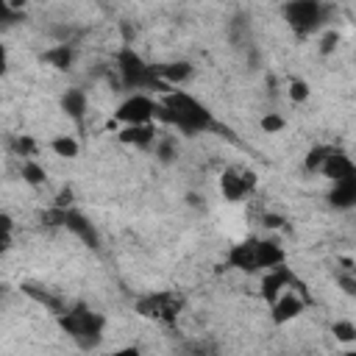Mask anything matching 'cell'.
<instances>
[{
    "label": "cell",
    "instance_id": "cell-4",
    "mask_svg": "<svg viewBox=\"0 0 356 356\" xmlns=\"http://www.w3.org/2000/svg\"><path fill=\"white\" fill-rule=\"evenodd\" d=\"M58 325H61V331H67V337L78 348L89 350L103 339L106 317L100 312H92L89 306L78 303V306H67V312L58 314Z\"/></svg>",
    "mask_w": 356,
    "mask_h": 356
},
{
    "label": "cell",
    "instance_id": "cell-28",
    "mask_svg": "<svg viewBox=\"0 0 356 356\" xmlns=\"http://www.w3.org/2000/svg\"><path fill=\"white\" fill-rule=\"evenodd\" d=\"M106 356H145L136 345H125V348H117V350H111V353H106Z\"/></svg>",
    "mask_w": 356,
    "mask_h": 356
},
{
    "label": "cell",
    "instance_id": "cell-16",
    "mask_svg": "<svg viewBox=\"0 0 356 356\" xmlns=\"http://www.w3.org/2000/svg\"><path fill=\"white\" fill-rule=\"evenodd\" d=\"M328 200H331L334 209H350V206H356V178L342 181V184H334Z\"/></svg>",
    "mask_w": 356,
    "mask_h": 356
},
{
    "label": "cell",
    "instance_id": "cell-24",
    "mask_svg": "<svg viewBox=\"0 0 356 356\" xmlns=\"http://www.w3.org/2000/svg\"><path fill=\"white\" fill-rule=\"evenodd\" d=\"M337 284H339V289H342L345 295L356 298V270H350V273H339V275H337Z\"/></svg>",
    "mask_w": 356,
    "mask_h": 356
},
{
    "label": "cell",
    "instance_id": "cell-2",
    "mask_svg": "<svg viewBox=\"0 0 356 356\" xmlns=\"http://www.w3.org/2000/svg\"><path fill=\"white\" fill-rule=\"evenodd\" d=\"M284 259H286L284 248L273 239H245L228 250V264L245 273H256V270L270 273L275 267H284Z\"/></svg>",
    "mask_w": 356,
    "mask_h": 356
},
{
    "label": "cell",
    "instance_id": "cell-20",
    "mask_svg": "<svg viewBox=\"0 0 356 356\" xmlns=\"http://www.w3.org/2000/svg\"><path fill=\"white\" fill-rule=\"evenodd\" d=\"M331 150L334 147H328V145H317V147H312L309 153H306V170H312V172H320L323 170V164H325V159L331 156Z\"/></svg>",
    "mask_w": 356,
    "mask_h": 356
},
{
    "label": "cell",
    "instance_id": "cell-31",
    "mask_svg": "<svg viewBox=\"0 0 356 356\" xmlns=\"http://www.w3.org/2000/svg\"><path fill=\"white\" fill-rule=\"evenodd\" d=\"M195 356H211V353H209V350H203V348H197V350H195Z\"/></svg>",
    "mask_w": 356,
    "mask_h": 356
},
{
    "label": "cell",
    "instance_id": "cell-30",
    "mask_svg": "<svg viewBox=\"0 0 356 356\" xmlns=\"http://www.w3.org/2000/svg\"><path fill=\"white\" fill-rule=\"evenodd\" d=\"M186 200H189V206H200L203 203V197H197V195H186Z\"/></svg>",
    "mask_w": 356,
    "mask_h": 356
},
{
    "label": "cell",
    "instance_id": "cell-32",
    "mask_svg": "<svg viewBox=\"0 0 356 356\" xmlns=\"http://www.w3.org/2000/svg\"><path fill=\"white\" fill-rule=\"evenodd\" d=\"M345 356H356V348H350V350H345Z\"/></svg>",
    "mask_w": 356,
    "mask_h": 356
},
{
    "label": "cell",
    "instance_id": "cell-21",
    "mask_svg": "<svg viewBox=\"0 0 356 356\" xmlns=\"http://www.w3.org/2000/svg\"><path fill=\"white\" fill-rule=\"evenodd\" d=\"M331 334H334L337 342L350 345V342H356V323H350V320H337V323L331 325Z\"/></svg>",
    "mask_w": 356,
    "mask_h": 356
},
{
    "label": "cell",
    "instance_id": "cell-19",
    "mask_svg": "<svg viewBox=\"0 0 356 356\" xmlns=\"http://www.w3.org/2000/svg\"><path fill=\"white\" fill-rule=\"evenodd\" d=\"M22 181L31 184V186H39V184L47 181V172H44V167H42L39 161L25 159V164H22Z\"/></svg>",
    "mask_w": 356,
    "mask_h": 356
},
{
    "label": "cell",
    "instance_id": "cell-17",
    "mask_svg": "<svg viewBox=\"0 0 356 356\" xmlns=\"http://www.w3.org/2000/svg\"><path fill=\"white\" fill-rule=\"evenodd\" d=\"M72 56H75V50H72V44H56V47H50V50H44V56H42V61H47L50 67H56V70H67L70 64H72Z\"/></svg>",
    "mask_w": 356,
    "mask_h": 356
},
{
    "label": "cell",
    "instance_id": "cell-13",
    "mask_svg": "<svg viewBox=\"0 0 356 356\" xmlns=\"http://www.w3.org/2000/svg\"><path fill=\"white\" fill-rule=\"evenodd\" d=\"M156 72H159V78L172 89V86H178V83L189 81L192 72H195V67H192L189 61H167V64H156Z\"/></svg>",
    "mask_w": 356,
    "mask_h": 356
},
{
    "label": "cell",
    "instance_id": "cell-11",
    "mask_svg": "<svg viewBox=\"0 0 356 356\" xmlns=\"http://www.w3.org/2000/svg\"><path fill=\"white\" fill-rule=\"evenodd\" d=\"M303 312V298L295 292V289H286L275 303H273V323L275 325H284V323H289V320H295L298 314Z\"/></svg>",
    "mask_w": 356,
    "mask_h": 356
},
{
    "label": "cell",
    "instance_id": "cell-12",
    "mask_svg": "<svg viewBox=\"0 0 356 356\" xmlns=\"http://www.w3.org/2000/svg\"><path fill=\"white\" fill-rule=\"evenodd\" d=\"M120 142L122 145H134V147H150L156 142V125H122L120 128Z\"/></svg>",
    "mask_w": 356,
    "mask_h": 356
},
{
    "label": "cell",
    "instance_id": "cell-10",
    "mask_svg": "<svg viewBox=\"0 0 356 356\" xmlns=\"http://www.w3.org/2000/svg\"><path fill=\"white\" fill-rule=\"evenodd\" d=\"M325 178H331V184H342V181H350V178H356V164L345 156V153H339V150H331V156L325 159V164H323V170H320Z\"/></svg>",
    "mask_w": 356,
    "mask_h": 356
},
{
    "label": "cell",
    "instance_id": "cell-18",
    "mask_svg": "<svg viewBox=\"0 0 356 356\" xmlns=\"http://www.w3.org/2000/svg\"><path fill=\"white\" fill-rule=\"evenodd\" d=\"M50 150L56 153V156H61V159H75L78 156V142L72 139V136H67V134H61V136H56V139H50Z\"/></svg>",
    "mask_w": 356,
    "mask_h": 356
},
{
    "label": "cell",
    "instance_id": "cell-14",
    "mask_svg": "<svg viewBox=\"0 0 356 356\" xmlns=\"http://www.w3.org/2000/svg\"><path fill=\"white\" fill-rule=\"evenodd\" d=\"M139 314L147 317H172L175 314V298L172 295H147L139 300Z\"/></svg>",
    "mask_w": 356,
    "mask_h": 356
},
{
    "label": "cell",
    "instance_id": "cell-29",
    "mask_svg": "<svg viewBox=\"0 0 356 356\" xmlns=\"http://www.w3.org/2000/svg\"><path fill=\"white\" fill-rule=\"evenodd\" d=\"M264 225L267 228H281L284 225V217L281 214H264Z\"/></svg>",
    "mask_w": 356,
    "mask_h": 356
},
{
    "label": "cell",
    "instance_id": "cell-6",
    "mask_svg": "<svg viewBox=\"0 0 356 356\" xmlns=\"http://www.w3.org/2000/svg\"><path fill=\"white\" fill-rule=\"evenodd\" d=\"M156 114H159V100L142 92H134L131 97H125L114 111V117L122 125H150Z\"/></svg>",
    "mask_w": 356,
    "mask_h": 356
},
{
    "label": "cell",
    "instance_id": "cell-8",
    "mask_svg": "<svg viewBox=\"0 0 356 356\" xmlns=\"http://www.w3.org/2000/svg\"><path fill=\"white\" fill-rule=\"evenodd\" d=\"M298 281H295V275H292V270L289 267H275V270H270V273H264V278H261V298L273 306L286 289H292Z\"/></svg>",
    "mask_w": 356,
    "mask_h": 356
},
{
    "label": "cell",
    "instance_id": "cell-9",
    "mask_svg": "<svg viewBox=\"0 0 356 356\" xmlns=\"http://www.w3.org/2000/svg\"><path fill=\"white\" fill-rule=\"evenodd\" d=\"M61 225L67 228V231H72L83 245H89V248H97L100 245V236H97V231H95V225L81 214V211H75V209H64V220H61Z\"/></svg>",
    "mask_w": 356,
    "mask_h": 356
},
{
    "label": "cell",
    "instance_id": "cell-3",
    "mask_svg": "<svg viewBox=\"0 0 356 356\" xmlns=\"http://www.w3.org/2000/svg\"><path fill=\"white\" fill-rule=\"evenodd\" d=\"M117 72H120L122 86L136 89V92H142V95H147V92H159V95L172 92V89L159 78L156 64H147L131 44L120 47V53H117Z\"/></svg>",
    "mask_w": 356,
    "mask_h": 356
},
{
    "label": "cell",
    "instance_id": "cell-5",
    "mask_svg": "<svg viewBox=\"0 0 356 356\" xmlns=\"http://www.w3.org/2000/svg\"><path fill=\"white\" fill-rule=\"evenodd\" d=\"M325 6L317 3V0H295V3H286L284 6V17L289 22V28L298 33V36H309L314 33L323 22H325Z\"/></svg>",
    "mask_w": 356,
    "mask_h": 356
},
{
    "label": "cell",
    "instance_id": "cell-25",
    "mask_svg": "<svg viewBox=\"0 0 356 356\" xmlns=\"http://www.w3.org/2000/svg\"><path fill=\"white\" fill-rule=\"evenodd\" d=\"M14 150H17L19 156H28V159H31L33 150H36V142H33L31 136H17V139H14Z\"/></svg>",
    "mask_w": 356,
    "mask_h": 356
},
{
    "label": "cell",
    "instance_id": "cell-1",
    "mask_svg": "<svg viewBox=\"0 0 356 356\" xmlns=\"http://www.w3.org/2000/svg\"><path fill=\"white\" fill-rule=\"evenodd\" d=\"M161 122L178 128L181 134L186 136H195V134H203L214 125V117L211 111L192 95L181 92V89H172L167 95L159 97V114H156Z\"/></svg>",
    "mask_w": 356,
    "mask_h": 356
},
{
    "label": "cell",
    "instance_id": "cell-26",
    "mask_svg": "<svg viewBox=\"0 0 356 356\" xmlns=\"http://www.w3.org/2000/svg\"><path fill=\"white\" fill-rule=\"evenodd\" d=\"M156 156H159L164 164H170V161L175 159V145H172V139H161L159 147H156Z\"/></svg>",
    "mask_w": 356,
    "mask_h": 356
},
{
    "label": "cell",
    "instance_id": "cell-7",
    "mask_svg": "<svg viewBox=\"0 0 356 356\" xmlns=\"http://www.w3.org/2000/svg\"><path fill=\"white\" fill-rule=\"evenodd\" d=\"M256 184H259L256 172H253V170H242V167H228V170H222V175H220V192H222V197L231 200V203L248 197V195L256 189Z\"/></svg>",
    "mask_w": 356,
    "mask_h": 356
},
{
    "label": "cell",
    "instance_id": "cell-22",
    "mask_svg": "<svg viewBox=\"0 0 356 356\" xmlns=\"http://www.w3.org/2000/svg\"><path fill=\"white\" fill-rule=\"evenodd\" d=\"M286 95L292 103H306L312 97V86L303 81V78H289V86H286Z\"/></svg>",
    "mask_w": 356,
    "mask_h": 356
},
{
    "label": "cell",
    "instance_id": "cell-23",
    "mask_svg": "<svg viewBox=\"0 0 356 356\" xmlns=\"http://www.w3.org/2000/svg\"><path fill=\"white\" fill-rule=\"evenodd\" d=\"M261 131H267V134H278V131H284V125H286V120L281 117V114H275V111H267L264 117H261Z\"/></svg>",
    "mask_w": 356,
    "mask_h": 356
},
{
    "label": "cell",
    "instance_id": "cell-27",
    "mask_svg": "<svg viewBox=\"0 0 356 356\" xmlns=\"http://www.w3.org/2000/svg\"><path fill=\"white\" fill-rule=\"evenodd\" d=\"M337 42H339V33L337 31H325V36L320 42V53H331L337 47Z\"/></svg>",
    "mask_w": 356,
    "mask_h": 356
},
{
    "label": "cell",
    "instance_id": "cell-15",
    "mask_svg": "<svg viewBox=\"0 0 356 356\" xmlns=\"http://www.w3.org/2000/svg\"><path fill=\"white\" fill-rule=\"evenodd\" d=\"M61 108H64L67 117H72L75 122H81L83 114H86V92L83 89H67L61 95Z\"/></svg>",
    "mask_w": 356,
    "mask_h": 356
}]
</instances>
